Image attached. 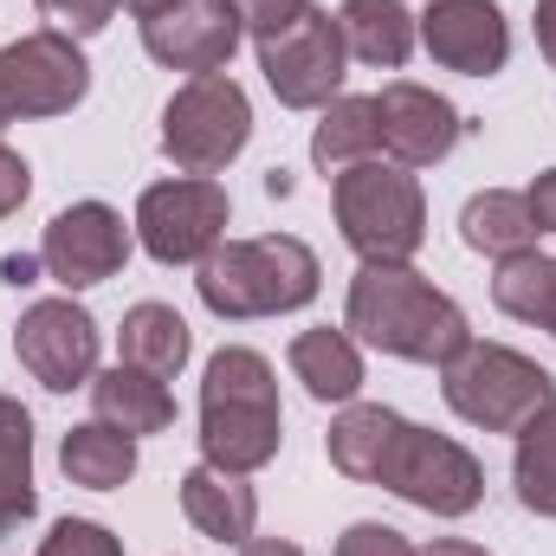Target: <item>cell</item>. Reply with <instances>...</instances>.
I'll list each match as a JSON object with an SVG mask.
<instances>
[{
  "label": "cell",
  "mask_w": 556,
  "mask_h": 556,
  "mask_svg": "<svg viewBox=\"0 0 556 556\" xmlns=\"http://www.w3.org/2000/svg\"><path fill=\"white\" fill-rule=\"evenodd\" d=\"M415 556H492L485 544H466V538H433V544H420Z\"/></svg>",
  "instance_id": "35"
},
{
  "label": "cell",
  "mask_w": 556,
  "mask_h": 556,
  "mask_svg": "<svg viewBox=\"0 0 556 556\" xmlns=\"http://www.w3.org/2000/svg\"><path fill=\"white\" fill-rule=\"evenodd\" d=\"M459 240L485 260H511V253H531L538 247V220L525 207V194L511 188H485L459 207Z\"/></svg>",
  "instance_id": "23"
},
{
  "label": "cell",
  "mask_w": 556,
  "mask_h": 556,
  "mask_svg": "<svg viewBox=\"0 0 556 556\" xmlns=\"http://www.w3.org/2000/svg\"><path fill=\"white\" fill-rule=\"evenodd\" d=\"M33 511H39V492H33V415L13 395H0V538H13Z\"/></svg>",
  "instance_id": "25"
},
{
  "label": "cell",
  "mask_w": 556,
  "mask_h": 556,
  "mask_svg": "<svg viewBox=\"0 0 556 556\" xmlns=\"http://www.w3.org/2000/svg\"><path fill=\"white\" fill-rule=\"evenodd\" d=\"M181 518L214 544H247L260 525V492L247 485V472H220L201 459L181 472Z\"/></svg>",
  "instance_id": "16"
},
{
  "label": "cell",
  "mask_w": 556,
  "mask_h": 556,
  "mask_svg": "<svg viewBox=\"0 0 556 556\" xmlns=\"http://www.w3.org/2000/svg\"><path fill=\"white\" fill-rule=\"evenodd\" d=\"M511 440H518V453H511V485H518L525 511L556 518V402L538 408Z\"/></svg>",
  "instance_id": "27"
},
{
  "label": "cell",
  "mask_w": 556,
  "mask_h": 556,
  "mask_svg": "<svg viewBox=\"0 0 556 556\" xmlns=\"http://www.w3.org/2000/svg\"><path fill=\"white\" fill-rule=\"evenodd\" d=\"M324 285L317 253L298 233H266V240H220L201 266H194V291L214 317L247 324V317H285L304 311Z\"/></svg>",
  "instance_id": "3"
},
{
  "label": "cell",
  "mask_w": 556,
  "mask_h": 556,
  "mask_svg": "<svg viewBox=\"0 0 556 556\" xmlns=\"http://www.w3.org/2000/svg\"><path fill=\"white\" fill-rule=\"evenodd\" d=\"M7 124H13V117H7V104H0V130H7Z\"/></svg>",
  "instance_id": "40"
},
{
  "label": "cell",
  "mask_w": 556,
  "mask_h": 556,
  "mask_svg": "<svg viewBox=\"0 0 556 556\" xmlns=\"http://www.w3.org/2000/svg\"><path fill=\"white\" fill-rule=\"evenodd\" d=\"M33 7H39V13H52V7H59V0H33Z\"/></svg>",
  "instance_id": "39"
},
{
  "label": "cell",
  "mask_w": 556,
  "mask_h": 556,
  "mask_svg": "<svg viewBox=\"0 0 556 556\" xmlns=\"http://www.w3.org/2000/svg\"><path fill=\"white\" fill-rule=\"evenodd\" d=\"M531 26H538V52L556 65V0H538V13H531Z\"/></svg>",
  "instance_id": "34"
},
{
  "label": "cell",
  "mask_w": 556,
  "mask_h": 556,
  "mask_svg": "<svg viewBox=\"0 0 556 556\" xmlns=\"http://www.w3.org/2000/svg\"><path fill=\"white\" fill-rule=\"evenodd\" d=\"M382 492H395V498H408L415 511H433V518H466V511H479V498H485V466L459 446V440H446V433H433V427H415V420H402V433H395V446H389V459H382V479H376Z\"/></svg>",
  "instance_id": "8"
},
{
  "label": "cell",
  "mask_w": 556,
  "mask_h": 556,
  "mask_svg": "<svg viewBox=\"0 0 556 556\" xmlns=\"http://www.w3.org/2000/svg\"><path fill=\"white\" fill-rule=\"evenodd\" d=\"M201 459L220 472H260L278 459L285 415H278V376L273 363L247 343H227L207 356L201 376Z\"/></svg>",
  "instance_id": "2"
},
{
  "label": "cell",
  "mask_w": 556,
  "mask_h": 556,
  "mask_svg": "<svg viewBox=\"0 0 556 556\" xmlns=\"http://www.w3.org/2000/svg\"><path fill=\"white\" fill-rule=\"evenodd\" d=\"M59 466L85 492H117V485L137 479V440L117 433V427H104V420H85V427H72L59 440Z\"/></svg>",
  "instance_id": "22"
},
{
  "label": "cell",
  "mask_w": 556,
  "mask_h": 556,
  "mask_svg": "<svg viewBox=\"0 0 556 556\" xmlns=\"http://www.w3.org/2000/svg\"><path fill=\"white\" fill-rule=\"evenodd\" d=\"M337 26H343V46H350L356 65L402 72V65L415 59L420 13H408L402 0H343V7H337Z\"/></svg>",
  "instance_id": "19"
},
{
  "label": "cell",
  "mask_w": 556,
  "mask_h": 556,
  "mask_svg": "<svg viewBox=\"0 0 556 556\" xmlns=\"http://www.w3.org/2000/svg\"><path fill=\"white\" fill-rule=\"evenodd\" d=\"M402 420L395 408H382V402H350L343 415L330 420V433H324V453H330V466L343 472V479H356V485H376L382 479V459H389V446H395V433H402Z\"/></svg>",
  "instance_id": "20"
},
{
  "label": "cell",
  "mask_w": 556,
  "mask_h": 556,
  "mask_svg": "<svg viewBox=\"0 0 556 556\" xmlns=\"http://www.w3.org/2000/svg\"><path fill=\"white\" fill-rule=\"evenodd\" d=\"M13 356L52 395L91 389V376H98V317L72 298H39L13 324Z\"/></svg>",
  "instance_id": "11"
},
{
  "label": "cell",
  "mask_w": 556,
  "mask_h": 556,
  "mask_svg": "<svg viewBox=\"0 0 556 556\" xmlns=\"http://www.w3.org/2000/svg\"><path fill=\"white\" fill-rule=\"evenodd\" d=\"M117 350H124L130 369H149V376L175 382V376L188 369V356H194V337H188V317H181L175 304H155V298H149V304H130V311H124Z\"/></svg>",
  "instance_id": "21"
},
{
  "label": "cell",
  "mask_w": 556,
  "mask_h": 556,
  "mask_svg": "<svg viewBox=\"0 0 556 556\" xmlns=\"http://www.w3.org/2000/svg\"><path fill=\"white\" fill-rule=\"evenodd\" d=\"M26 194H33V168H26V155H20V149H7V142H0V220H7V214H20V207H26Z\"/></svg>",
  "instance_id": "32"
},
{
  "label": "cell",
  "mask_w": 556,
  "mask_h": 556,
  "mask_svg": "<svg viewBox=\"0 0 556 556\" xmlns=\"http://www.w3.org/2000/svg\"><path fill=\"white\" fill-rule=\"evenodd\" d=\"M240 556H304V551H298V544H285V538H247Z\"/></svg>",
  "instance_id": "36"
},
{
  "label": "cell",
  "mask_w": 556,
  "mask_h": 556,
  "mask_svg": "<svg viewBox=\"0 0 556 556\" xmlns=\"http://www.w3.org/2000/svg\"><path fill=\"white\" fill-rule=\"evenodd\" d=\"M376 117H382V155L402 162V168H433L459 149V111L453 98H440L433 85H415V78H395L382 85L376 98Z\"/></svg>",
  "instance_id": "15"
},
{
  "label": "cell",
  "mask_w": 556,
  "mask_h": 556,
  "mask_svg": "<svg viewBox=\"0 0 556 556\" xmlns=\"http://www.w3.org/2000/svg\"><path fill=\"white\" fill-rule=\"evenodd\" d=\"M91 420H104V427H117V433H130V440L168 433V427H175V395H168L162 376L117 363V369L91 376Z\"/></svg>",
  "instance_id": "18"
},
{
  "label": "cell",
  "mask_w": 556,
  "mask_h": 556,
  "mask_svg": "<svg viewBox=\"0 0 556 556\" xmlns=\"http://www.w3.org/2000/svg\"><path fill=\"white\" fill-rule=\"evenodd\" d=\"M33 556H124V538H111V531L91 525V518H59Z\"/></svg>",
  "instance_id": "28"
},
{
  "label": "cell",
  "mask_w": 556,
  "mask_h": 556,
  "mask_svg": "<svg viewBox=\"0 0 556 556\" xmlns=\"http://www.w3.org/2000/svg\"><path fill=\"white\" fill-rule=\"evenodd\" d=\"M130 247H137V227H124V214L111 201H72L46 220L39 266L65 291H91V285H104L130 266Z\"/></svg>",
  "instance_id": "12"
},
{
  "label": "cell",
  "mask_w": 556,
  "mask_h": 556,
  "mask_svg": "<svg viewBox=\"0 0 556 556\" xmlns=\"http://www.w3.org/2000/svg\"><path fill=\"white\" fill-rule=\"evenodd\" d=\"M343 330L363 337V343L382 350V356L433 363V369H446V363L472 343L466 311H459L440 285H427L415 266H363V273L350 278Z\"/></svg>",
  "instance_id": "1"
},
{
  "label": "cell",
  "mask_w": 556,
  "mask_h": 556,
  "mask_svg": "<svg viewBox=\"0 0 556 556\" xmlns=\"http://www.w3.org/2000/svg\"><path fill=\"white\" fill-rule=\"evenodd\" d=\"M285 363H291V376L304 382V395H311V402L350 408V402L363 395V350H356V337H350V330H330V324L298 330V337H291V350H285Z\"/></svg>",
  "instance_id": "17"
},
{
  "label": "cell",
  "mask_w": 556,
  "mask_h": 556,
  "mask_svg": "<svg viewBox=\"0 0 556 556\" xmlns=\"http://www.w3.org/2000/svg\"><path fill=\"white\" fill-rule=\"evenodd\" d=\"M330 207H337V233L350 240V253L363 266H408L427 240V194H420L415 168L402 162H356L330 181Z\"/></svg>",
  "instance_id": "4"
},
{
  "label": "cell",
  "mask_w": 556,
  "mask_h": 556,
  "mask_svg": "<svg viewBox=\"0 0 556 556\" xmlns=\"http://www.w3.org/2000/svg\"><path fill=\"white\" fill-rule=\"evenodd\" d=\"M247 142H253V104L227 72H201L162 104V155L181 175H220Z\"/></svg>",
  "instance_id": "6"
},
{
  "label": "cell",
  "mask_w": 556,
  "mask_h": 556,
  "mask_svg": "<svg viewBox=\"0 0 556 556\" xmlns=\"http://www.w3.org/2000/svg\"><path fill=\"white\" fill-rule=\"evenodd\" d=\"M420 46L459 78H492L511 59V20L498 13V0H433L420 13Z\"/></svg>",
  "instance_id": "14"
},
{
  "label": "cell",
  "mask_w": 556,
  "mask_h": 556,
  "mask_svg": "<svg viewBox=\"0 0 556 556\" xmlns=\"http://www.w3.org/2000/svg\"><path fill=\"white\" fill-rule=\"evenodd\" d=\"M227 188L214 175H175L149 181L137 194V247L155 266H201L227 240Z\"/></svg>",
  "instance_id": "7"
},
{
  "label": "cell",
  "mask_w": 556,
  "mask_h": 556,
  "mask_svg": "<svg viewBox=\"0 0 556 556\" xmlns=\"http://www.w3.org/2000/svg\"><path fill=\"white\" fill-rule=\"evenodd\" d=\"M525 207H531L538 233H556V168H544V175L525 188Z\"/></svg>",
  "instance_id": "33"
},
{
  "label": "cell",
  "mask_w": 556,
  "mask_h": 556,
  "mask_svg": "<svg viewBox=\"0 0 556 556\" xmlns=\"http://www.w3.org/2000/svg\"><path fill=\"white\" fill-rule=\"evenodd\" d=\"M240 13L233 0H175L162 13L142 20V52L162 65V72H227V59L240 52Z\"/></svg>",
  "instance_id": "13"
},
{
  "label": "cell",
  "mask_w": 556,
  "mask_h": 556,
  "mask_svg": "<svg viewBox=\"0 0 556 556\" xmlns=\"http://www.w3.org/2000/svg\"><path fill=\"white\" fill-rule=\"evenodd\" d=\"M382 149V117H376V98H330L317 130H311V162L324 175H343L356 162H369Z\"/></svg>",
  "instance_id": "24"
},
{
  "label": "cell",
  "mask_w": 556,
  "mask_h": 556,
  "mask_svg": "<svg viewBox=\"0 0 556 556\" xmlns=\"http://www.w3.org/2000/svg\"><path fill=\"white\" fill-rule=\"evenodd\" d=\"M0 273H7V285H33V273H39V260H26V253H13V260H7Z\"/></svg>",
  "instance_id": "37"
},
{
  "label": "cell",
  "mask_w": 556,
  "mask_h": 556,
  "mask_svg": "<svg viewBox=\"0 0 556 556\" xmlns=\"http://www.w3.org/2000/svg\"><path fill=\"white\" fill-rule=\"evenodd\" d=\"M304 7H311V0H233L240 33H253V39H273V33H285Z\"/></svg>",
  "instance_id": "31"
},
{
  "label": "cell",
  "mask_w": 556,
  "mask_h": 556,
  "mask_svg": "<svg viewBox=\"0 0 556 556\" xmlns=\"http://www.w3.org/2000/svg\"><path fill=\"white\" fill-rule=\"evenodd\" d=\"M124 7H130L137 20H149V13H162V7H175V0H124Z\"/></svg>",
  "instance_id": "38"
},
{
  "label": "cell",
  "mask_w": 556,
  "mask_h": 556,
  "mask_svg": "<svg viewBox=\"0 0 556 556\" xmlns=\"http://www.w3.org/2000/svg\"><path fill=\"white\" fill-rule=\"evenodd\" d=\"M343 65H350V46H343L337 13L324 7H304L285 33L260 39L266 91L285 111H324L330 98H343Z\"/></svg>",
  "instance_id": "9"
},
{
  "label": "cell",
  "mask_w": 556,
  "mask_h": 556,
  "mask_svg": "<svg viewBox=\"0 0 556 556\" xmlns=\"http://www.w3.org/2000/svg\"><path fill=\"white\" fill-rule=\"evenodd\" d=\"M117 7H124V0H59L46 20H52L59 33H72V39H91V33H104V26L117 20Z\"/></svg>",
  "instance_id": "30"
},
{
  "label": "cell",
  "mask_w": 556,
  "mask_h": 556,
  "mask_svg": "<svg viewBox=\"0 0 556 556\" xmlns=\"http://www.w3.org/2000/svg\"><path fill=\"white\" fill-rule=\"evenodd\" d=\"M85 91H91V65H85L72 33L33 26L13 46H0V104L13 124L20 117H65L85 104Z\"/></svg>",
  "instance_id": "10"
},
{
  "label": "cell",
  "mask_w": 556,
  "mask_h": 556,
  "mask_svg": "<svg viewBox=\"0 0 556 556\" xmlns=\"http://www.w3.org/2000/svg\"><path fill=\"white\" fill-rule=\"evenodd\" d=\"M492 304H498L505 317L538 324V330H551L556 337V260L551 253H538V247L498 260V273H492Z\"/></svg>",
  "instance_id": "26"
},
{
  "label": "cell",
  "mask_w": 556,
  "mask_h": 556,
  "mask_svg": "<svg viewBox=\"0 0 556 556\" xmlns=\"http://www.w3.org/2000/svg\"><path fill=\"white\" fill-rule=\"evenodd\" d=\"M440 395L446 408L479 427V433H518L538 408L556 402V376L544 363H531L525 350L511 343H466L446 369H440Z\"/></svg>",
  "instance_id": "5"
},
{
  "label": "cell",
  "mask_w": 556,
  "mask_h": 556,
  "mask_svg": "<svg viewBox=\"0 0 556 556\" xmlns=\"http://www.w3.org/2000/svg\"><path fill=\"white\" fill-rule=\"evenodd\" d=\"M337 556H415V544H408L395 525L363 518V525H350V531L337 538Z\"/></svg>",
  "instance_id": "29"
}]
</instances>
